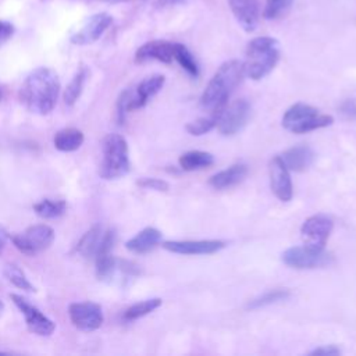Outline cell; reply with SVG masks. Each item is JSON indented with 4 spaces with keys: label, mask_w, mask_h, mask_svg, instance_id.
I'll return each mask as SVG.
<instances>
[{
    "label": "cell",
    "mask_w": 356,
    "mask_h": 356,
    "mask_svg": "<svg viewBox=\"0 0 356 356\" xmlns=\"http://www.w3.org/2000/svg\"><path fill=\"white\" fill-rule=\"evenodd\" d=\"M103 159L99 168V175L103 179H115L129 171L128 143L120 134H108L102 146Z\"/></svg>",
    "instance_id": "obj_4"
},
{
    "label": "cell",
    "mask_w": 356,
    "mask_h": 356,
    "mask_svg": "<svg viewBox=\"0 0 356 356\" xmlns=\"http://www.w3.org/2000/svg\"><path fill=\"white\" fill-rule=\"evenodd\" d=\"M145 1L153 7L163 8V7H172V6H178V4H184L186 0H145Z\"/></svg>",
    "instance_id": "obj_36"
},
{
    "label": "cell",
    "mask_w": 356,
    "mask_h": 356,
    "mask_svg": "<svg viewBox=\"0 0 356 356\" xmlns=\"http://www.w3.org/2000/svg\"><path fill=\"white\" fill-rule=\"evenodd\" d=\"M14 33V25L8 21H3L0 19V42L7 40L8 38H11Z\"/></svg>",
    "instance_id": "obj_35"
},
{
    "label": "cell",
    "mask_w": 356,
    "mask_h": 356,
    "mask_svg": "<svg viewBox=\"0 0 356 356\" xmlns=\"http://www.w3.org/2000/svg\"><path fill=\"white\" fill-rule=\"evenodd\" d=\"M3 274L18 289H22V291H26V292H33L35 291L33 285L29 282L25 273L17 264H14V263L6 264L4 270H3Z\"/></svg>",
    "instance_id": "obj_29"
},
{
    "label": "cell",
    "mask_w": 356,
    "mask_h": 356,
    "mask_svg": "<svg viewBox=\"0 0 356 356\" xmlns=\"http://www.w3.org/2000/svg\"><path fill=\"white\" fill-rule=\"evenodd\" d=\"M339 113L345 120H356V102L346 99L339 106Z\"/></svg>",
    "instance_id": "obj_33"
},
{
    "label": "cell",
    "mask_w": 356,
    "mask_h": 356,
    "mask_svg": "<svg viewBox=\"0 0 356 356\" xmlns=\"http://www.w3.org/2000/svg\"><path fill=\"white\" fill-rule=\"evenodd\" d=\"M248 174V167L243 163H236L225 170H221L209 178V185L214 189H225L239 184Z\"/></svg>",
    "instance_id": "obj_19"
},
{
    "label": "cell",
    "mask_w": 356,
    "mask_h": 356,
    "mask_svg": "<svg viewBox=\"0 0 356 356\" xmlns=\"http://www.w3.org/2000/svg\"><path fill=\"white\" fill-rule=\"evenodd\" d=\"M163 303V300L160 298H152V299H146V300H142V302H138L132 306H129L125 312H124V316L122 318L125 321H134V320H138L149 313H152L153 310H156L157 307H160Z\"/></svg>",
    "instance_id": "obj_25"
},
{
    "label": "cell",
    "mask_w": 356,
    "mask_h": 356,
    "mask_svg": "<svg viewBox=\"0 0 356 356\" xmlns=\"http://www.w3.org/2000/svg\"><path fill=\"white\" fill-rule=\"evenodd\" d=\"M136 185L145 189H153V191H159V192H165L168 191L170 185L167 181L160 179V178H140L136 181Z\"/></svg>",
    "instance_id": "obj_32"
},
{
    "label": "cell",
    "mask_w": 356,
    "mask_h": 356,
    "mask_svg": "<svg viewBox=\"0 0 356 356\" xmlns=\"http://www.w3.org/2000/svg\"><path fill=\"white\" fill-rule=\"evenodd\" d=\"M60 79L54 70L39 67L33 70L24 81L19 99L33 113L49 114L58 99Z\"/></svg>",
    "instance_id": "obj_1"
},
{
    "label": "cell",
    "mask_w": 356,
    "mask_h": 356,
    "mask_svg": "<svg viewBox=\"0 0 356 356\" xmlns=\"http://www.w3.org/2000/svg\"><path fill=\"white\" fill-rule=\"evenodd\" d=\"M245 75L243 61L228 60L220 65L200 96V106L210 111L222 110L229 95L241 83Z\"/></svg>",
    "instance_id": "obj_2"
},
{
    "label": "cell",
    "mask_w": 356,
    "mask_h": 356,
    "mask_svg": "<svg viewBox=\"0 0 356 356\" xmlns=\"http://www.w3.org/2000/svg\"><path fill=\"white\" fill-rule=\"evenodd\" d=\"M10 298L14 302V305L24 314L25 323L31 332L42 335V337H49L53 334V331L56 330V324L53 323V320H50L47 316H44L36 306L31 305L25 298L15 295V293H11Z\"/></svg>",
    "instance_id": "obj_11"
},
{
    "label": "cell",
    "mask_w": 356,
    "mask_h": 356,
    "mask_svg": "<svg viewBox=\"0 0 356 356\" xmlns=\"http://www.w3.org/2000/svg\"><path fill=\"white\" fill-rule=\"evenodd\" d=\"M178 163L184 171H195V170L210 167L214 163V157L209 152L191 150L181 154L178 159Z\"/></svg>",
    "instance_id": "obj_23"
},
{
    "label": "cell",
    "mask_w": 356,
    "mask_h": 356,
    "mask_svg": "<svg viewBox=\"0 0 356 356\" xmlns=\"http://www.w3.org/2000/svg\"><path fill=\"white\" fill-rule=\"evenodd\" d=\"M100 1H106V3H125L129 0H100Z\"/></svg>",
    "instance_id": "obj_38"
},
{
    "label": "cell",
    "mask_w": 356,
    "mask_h": 356,
    "mask_svg": "<svg viewBox=\"0 0 356 356\" xmlns=\"http://www.w3.org/2000/svg\"><path fill=\"white\" fill-rule=\"evenodd\" d=\"M83 134L76 128H64L56 132L53 138L54 147L60 152H75L83 143Z\"/></svg>",
    "instance_id": "obj_21"
},
{
    "label": "cell",
    "mask_w": 356,
    "mask_h": 356,
    "mask_svg": "<svg viewBox=\"0 0 356 356\" xmlns=\"http://www.w3.org/2000/svg\"><path fill=\"white\" fill-rule=\"evenodd\" d=\"M332 122V115L321 114L316 107L306 103L292 104L282 115V127L293 134H306L330 127Z\"/></svg>",
    "instance_id": "obj_5"
},
{
    "label": "cell",
    "mask_w": 356,
    "mask_h": 356,
    "mask_svg": "<svg viewBox=\"0 0 356 356\" xmlns=\"http://www.w3.org/2000/svg\"><path fill=\"white\" fill-rule=\"evenodd\" d=\"M103 228L100 225H95L93 228H90L76 243L75 246V252L85 257V259H92L95 257L97 248L100 245V241L103 238Z\"/></svg>",
    "instance_id": "obj_22"
},
{
    "label": "cell",
    "mask_w": 356,
    "mask_h": 356,
    "mask_svg": "<svg viewBox=\"0 0 356 356\" xmlns=\"http://www.w3.org/2000/svg\"><path fill=\"white\" fill-rule=\"evenodd\" d=\"M289 295L291 293H289L288 289H273V291H268V292L257 296L256 299L250 300L248 303V309L256 310V309H260V307H264V306H268V305L285 300V299L289 298Z\"/></svg>",
    "instance_id": "obj_30"
},
{
    "label": "cell",
    "mask_w": 356,
    "mask_h": 356,
    "mask_svg": "<svg viewBox=\"0 0 356 356\" xmlns=\"http://www.w3.org/2000/svg\"><path fill=\"white\" fill-rule=\"evenodd\" d=\"M11 241L19 252L28 256H35L46 250L53 243L54 231L46 224H36L28 227L24 232L13 235Z\"/></svg>",
    "instance_id": "obj_8"
},
{
    "label": "cell",
    "mask_w": 356,
    "mask_h": 356,
    "mask_svg": "<svg viewBox=\"0 0 356 356\" xmlns=\"http://www.w3.org/2000/svg\"><path fill=\"white\" fill-rule=\"evenodd\" d=\"M280 157L289 171L302 172L314 161V152L307 145H298L285 150Z\"/></svg>",
    "instance_id": "obj_18"
},
{
    "label": "cell",
    "mask_w": 356,
    "mask_h": 356,
    "mask_svg": "<svg viewBox=\"0 0 356 356\" xmlns=\"http://www.w3.org/2000/svg\"><path fill=\"white\" fill-rule=\"evenodd\" d=\"M165 82L164 75L156 74L152 76L145 78L138 83L135 90L127 89L121 92L118 100H117V120L120 124L124 122L127 113L142 108L146 106V103L160 92Z\"/></svg>",
    "instance_id": "obj_6"
},
{
    "label": "cell",
    "mask_w": 356,
    "mask_h": 356,
    "mask_svg": "<svg viewBox=\"0 0 356 356\" xmlns=\"http://www.w3.org/2000/svg\"><path fill=\"white\" fill-rule=\"evenodd\" d=\"M229 8L246 32H253L257 28L260 8L259 0H228Z\"/></svg>",
    "instance_id": "obj_16"
},
{
    "label": "cell",
    "mask_w": 356,
    "mask_h": 356,
    "mask_svg": "<svg viewBox=\"0 0 356 356\" xmlns=\"http://www.w3.org/2000/svg\"><path fill=\"white\" fill-rule=\"evenodd\" d=\"M165 250L178 254H213L225 246L217 239L207 241H165L161 245Z\"/></svg>",
    "instance_id": "obj_15"
},
{
    "label": "cell",
    "mask_w": 356,
    "mask_h": 356,
    "mask_svg": "<svg viewBox=\"0 0 356 356\" xmlns=\"http://www.w3.org/2000/svg\"><path fill=\"white\" fill-rule=\"evenodd\" d=\"M270 186L273 193L281 202H289L293 196V186L289 175V170L284 164L280 156H275L270 161Z\"/></svg>",
    "instance_id": "obj_13"
},
{
    "label": "cell",
    "mask_w": 356,
    "mask_h": 356,
    "mask_svg": "<svg viewBox=\"0 0 356 356\" xmlns=\"http://www.w3.org/2000/svg\"><path fill=\"white\" fill-rule=\"evenodd\" d=\"M249 115L250 104L245 99H239L222 108L216 127L218 128L220 134L229 136L245 127V124L249 120Z\"/></svg>",
    "instance_id": "obj_9"
},
{
    "label": "cell",
    "mask_w": 356,
    "mask_h": 356,
    "mask_svg": "<svg viewBox=\"0 0 356 356\" xmlns=\"http://www.w3.org/2000/svg\"><path fill=\"white\" fill-rule=\"evenodd\" d=\"M3 309H4V305H3V302L0 300V316H1V313H3Z\"/></svg>",
    "instance_id": "obj_39"
},
{
    "label": "cell",
    "mask_w": 356,
    "mask_h": 356,
    "mask_svg": "<svg viewBox=\"0 0 356 356\" xmlns=\"http://www.w3.org/2000/svg\"><path fill=\"white\" fill-rule=\"evenodd\" d=\"M161 241V232L157 228L146 227L134 238L127 241L125 248L134 253H147L154 249Z\"/></svg>",
    "instance_id": "obj_20"
},
{
    "label": "cell",
    "mask_w": 356,
    "mask_h": 356,
    "mask_svg": "<svg viewBox=\"0 0 356 356\" xmlns=\"http://www.w3.org/2000/svg\"><path fill=\"white\" fill-rule=\"evenodd\" d=\"M293 0H266L263 15L266 19H275L282 15L292 4Z\"/></svg>",
    "instance_id": "obj_31"
},
{
    "label": "cell",
    "mask_w": 356,
    "mask_h": 356,
    "mask_svg": "<svg viewBox=\"0 0 356 356\" xmlns=\"http://www.w3.org/2000/svg\"><path fill=\"white\" fill-rule=\"evenodd\" d=\"M341 353V349L335 345H324V346H320V348H316L310 352L312 356H337Z\"/></svg>",
    "instance_id": "obj_34"
},
{
    "label": "cell",
    "mask_w": 356,
    "mask_h": 356,
    "mask_svg": "<svg viewBox=\"0 0 356 356\" xmlns=\"http://www.w3.org/2000/svg\"><path fill=\"white\" fill-rule=\"evenodd\" d=\"M334 221L325 214H314L306 218L300 227V234L307 245L325 248V243L332 232Z\"/></svg>",
    "instance_id": "obj_12"
},
{
    "label": "cell",
    "mask_w": 356,
    "mask_h": 356,
    "mask_svg": "<svg viewBox=\"0 0 356 356\" xmlns=\"http://www.w3.org/2000/svg\"><path fill=\"white\" fill-rule=\"evenodd\" d=\"M111 24H113V17L110 14L97 13L85 22L81 31H78L71 36V42L79 46L95 43L97 39H100V36L107 31V28Z\"/></svg>",
    "instance_id": "obj_14"
},
{
    "label": "cell",
    "mask_w": 356,
    "mask_h": 356,
    "mask_svg": "<svg viewBox=\"0 0 356 356\" xmlns=\"http://www.w3.org/2000/svg\"><path fill=\"white\" fill-rule=\"evenodd\" d=\"M67 209V203L63 199H43L33 204V211L42 218H56L64 214Z\"/></svg>",
    "instance_id": "obj_24"
},
{
    "label": "cell",
    "mask_w": 356,
    "mask_h": 356,
    "mask_svg": "<svg viewBox=\"0 0 356 356\" xmlns=\"http://www.w3.org/2000/svg\"><path fill=\"white\" fill-rule=\"evenodd\" d=\"M3 99V90H1V88H0V100Z\"/></svg>",
    "instance_id": "obj_40"
},
{
    "label": "cell",
    "mask_w": 356,
    "mask_h": 356,
    "mask_svg": "<svg viewBox=\"0 0 356 356\" xmlns=\"http://www.w3.org/2000/svg\"><path fill=\"white\" fill-rule=\"evenodd\" d=\"M222 110H217V111H210V115L207 117H200L189 124H186V131L193 135V136H200L204 135L207 132H210L216 125H217V120L220 117V113Z\"/></svg>",
    "instance_id": "obj_28"
},
{
    "label": "cell",
    "mask_w": 356,
    "mask_h": 356,
    "mask_svg": "<svg viewBox=\"0 0 356 356\" xmlns=\"http://www.w3.org/2000/svg\"><path fill=\"white\" fill-rule=\"evenodd\" d=\"M174 58L191 76L196 78L199 75V67L195 57L182 43H174Z\"/></svg>",
    "instance_id": "obj_27"
},
{
    "label": "cell",
    "mask_w": 356,
    "mask_h": 356,
    "mask_svg": "<svg viewBox=\"0 0 356 356\" xmlns=\"http://www.w3.org/2000/svg\"><path fill=\"white\" fill-rule=\"evenodd\" d=\"M174 58V43L167 40H150L142 44L136 53L135 60L138 63L157 60L164 64H170Z\"/></svg>",
    "instance_id": "obj_17"
},
{
    "label": "cell",
    "mask_w": 356,
    "mask_h": 356,
    "mask_svg": "<svg viewBox=\"0 0 356 356\" xmlns=\"http://www.w3.org/2000/svg\"><path fill=\"white\" fill-rule=\"evenodd\" d=\"M280 60V43L270 36L252 39L246 46V58L243 61L245 75L259 81L268 75Z\"/></svg>",
    "instance_id": "obj_3"
},
{
    "label": "cell",
    "mask_w": 356,
    "mask_h": 356,
    "mask_svg": "<svg viewBox=\"0 0 356 356\" xmlns=\"http://www.w3.org/2000/svg\"><path fill=\"white\" fill-rule=\"evenodd\" d=\"M68 316L71 323L81 331H96L103 324L102 307L95 302H76L68 307Z\"/></svg>",
    "instance_id": "obj_10"
},
{
    "label": "cell",
    "mask_w": 356,
    "mask_h": 356,
    "mask_svg": "<svg viewBox=\"0 0 356 356\" xmlns=\"http://www.w3.org/2000/svg\"><path fill=\"white\" fill-rule=\"evenodd\" d=\"M88 76V70L85 67L79 68V71L74 75V78L71 79V82L67 85L65 92H64V102L67 106H74L76 103V100L79 99L82 89H83V83L86 81Z\"/></svg>",
    "instance_id": "obj_26"
},
{
    "label": "cell",
    "mask_w": 356,
    "mask_h": 356,
    "mask_svg": "<svg viewBox=\"0 0 356 356\" xmlns=\"http://www.w3.org/2000/svg\"><path fill=\"white\" fill-rule=\"evenodd\" d=\"M281 259L284 264L298 270L317 268L332 263V254L327 252L325 248H316L307 243L302 246L288 248L281 254Z\"/></svg>",
    "instance_id": "obj_7"
},
{
    "label": "cell",
    "mask_w": 356,
    "mask_h": 356,
    "mask_svg": "<svg viewBox=\"0 0 356 356\" xmlns=\"http://www.w3.org/2000/svg\"><path fill=\"white\" fill-rule=\"evenodd\" d=\"M7 239H8V232L6 231V228L3 225H0V254H1L3 249L6 248Z\"/></svg>",
    "instance_id": "obj_37"
}]
</instances>
